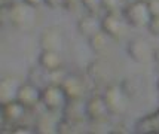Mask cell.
<instances>
[{
  "instance_id": "obj_1",
  "label": "cell",
  "mask_w": 159,
  "mask_h": 134,
  "mask_svg": "<svg viewBox=\"0 0 159 134\" xmlns=\"http://www.w3.org/2000/svg\"><path fill=\"white\" fill-rule=\"evenodd\" d=\"M103 97L111 115L122 116L124 113H126L129 106V94L125 90V86L118 84L107 85L103 92Z\"/></svg>"
},
{
  "instance_id": "obj_9",
  "label": "cell",
  "mask_w": 159,
  "mask_h": 134,
  "mask_svg": "<svg viewBox=\"0 0 159 134\" xmlns=\"http://www.w3.org/2000/svg\"><path fill=\"white\" fill-rule=\"evenodd\" d=\"M15 100H18L27 109H34L39 103H42V90L33 82L21 84Z\"/></svg>"
},
{
  "instance_id": "obj_14",
  "label": "cell",
  "mask_w": 159,
  "mask_h": 134,
  "mask_svg": "<svg viewBox=\"0 0 159 134\" xmlns=\"http://www.w3.org/2000/svg\"><path fill=\"white\" fill-rule=\"evenodd\" d=\"M39 64L45 72H55L62 69V57L61 52L58 51H51V49H42V54L39 57Z\"/></svg>"
},
{
  "instance_id": "obj_12",
  "label": "cell",
  "mask_w": 159,
  "mask_h": 134,
  "mask_svg": "<svg viewBox=\"0 0 159 134\" xmlns=\"http://www.w3.org/2000/svg\"><path fill=\"white\" fill-rule=\"evenodd\" d=\"M61 86L64 88L69 100L83 99V94L86 91V84L79 75H66V78L61 82Z\"/></svg>"
},
{
  "instance_id": "obj_7",
  "label": "cell",
  "mask_w": 159,
  "mask_h": 134,
  "mask_svg": "<svg viewBox=\"0 0 159 134\" xmlns=\"http://www.w3.org/2000/svg\"><path fill=\"white\" fill-rule=\"evenodd\" d=\"M86 113H88V119L92 122H107L110 119V110L106 104L103 94L98 95L94 94L86 100Z\"/></svg>"
},
{
  "instance_id": "obj_16",
  "label": "cell",
  "mask_w": 159,
  "mask_h": 134,
  "mask_svg": "<svg viewBox=\"0 0 159 134\" xmlns=\"http://www.w3.org/2000/svg\"><path fill=\"white\" fill-rule=\"evenodd\" d=\"M109 39H111V37L107 35L106 31H103V30L95 33L94 36H91L89 39H88V40H89L91 49L94 51V52H97V54L106 52L107 48H109Z\"/></svg>"
},
{
  "instance_id": "obj_20",
  "label": "cell",
  "mask_w": 159,
  "mask_h": 134,
  "mask_svg": "<svg viewBox=\"0 0 159 134\" xmlns=\"http://www.w3.org/2000/svg\"><path fill=\"white\" fill-rule=\"evenodd\" d=\"M80 2L91 14H98L103 9V0H80Z\"/></svg>"
},
{
  "instance_id": "obj_22",
  "label": "cell",
  "mask_w": 159,
  "mask_h": 134,
  "mask_svg": "<svg viewBox=\"0 0 159 134\" xmlns=\"http://www.w3.org/2000/svg\"><path fill=\"white\" fill-rule=\"evenodd\" d=\"M149 31L155 36H159V16H153L150 24H149Z\"/></svg>"
},
{
  "instance_id": "obj_28",
  "label": "cell",
  "mask_w": 159,
  "mask_h": 134,
  "mask_svg": "<svg viewBox=\"0 0 159 134\" xmlns=\"http://www.w3.org/2000/svg\"><path fill=\"white\" fill-rule=\"evenodd\" d=\"M155 63L159 66V49L155 51Z\"/></svg>"
},
{
  "instance_id": "obj_25",
  "label": "cell",
  "mask_w": 159,
  "mask_h": 134,
  "mask_svg": "<svg viewBox=\"0 0 159 134\" xmlns=\"http://www.w3.org/2000/svg\"><path fill=\"white\" fill-rule=\"evenodd\" d=\"M11 133H18V134H22V133H36L34 130H30L28 127H12Z\"/></svg>"
},
{
  "instance_id": "obj_8",
  "label": "cell",
  "mask_w": 159,
  "mask_h": 134,
  "mask_svg": "<svg viewBox=\"0 0 159 134\" xmlns=\"http://www.w3.org/2000/svg\"><path fill=\"white\" fill-rule=\"evenodd\" d=\"M27 107L21 104L18 100H9L2 103V121L3 124H11V127H15L18 122L24 119Z\"/></svg>"
},
{
  "instance_id": "obj_27",
  "label": "cell",
  "mask_w": 159,
  "mask_h": 134,
  "mask_svg": "<svg viewBox=\"0 0 159 134\" xmlns=\"http://www.w3.org/2000/svg\"><path fill=\"white\" fill-rule=\"evenodd\" d=\"M14 3V0H2V7H11Z\"/></svg>"
},
{
  "instance_id": "obj_29",
  "label": "cell",
  "mask_w": 159,
  "mask_h": 134,
  "mask_svg": "<svg viewBox=\"0 0 159 134\" xmlns=\"http://www.w3.org/2000/svg\"><path fill=\"white\" fill-rule=\"evenodd\" d=\"M158 90H159V81H158Z\"/></svg>"
},
{
  "instance_id": "obj_18",
  "label": "cell",
  "mask_w": 159,
  "mask_h": 134,
  "mask_svg": "<svg viewBox=\"0 0 159 134\" xmlns=\"http://www.w3.org/2000/svg\"><path fill=\"white\" fill-rule=\"evenodd\" d=\"M57 124H58V121H54L51 116L48 118V115H45V116H40L37 122H36L34 125V131L36 133H57Z\"/></svg>"
},
{
  "instance_id": "obj_24",
  "label": "cell",
  "mask_w": 159,
  "mask_h": 134,
  "mask_svg": "<svg viewBox=\"0 0 159 134\" xmlns=\"http://www.w3.org/2000/svg\"><path fill=\"white\" fill-rule=\"evenodd\" d=\"M153 16H159V0H147Z\"/></svg>"
},
{
  "instance_id": "obj_21",
  "label": "cell",
  "mask_w": 159,
  "mask_h": 134,
  "mask_svg": "<svg viewBox=\"0 0 159 134\" xmlns=\"http://www.w3.org/2000/svg\"><path fill=\"white\" fill-rule=\"evenodd\" d=\"M73 131V122L66 118H61L57 124V133L60 134H70Z\"/></svg>"
},
{
  "instance_id": "obj_17",
  "label": "cell",
  "mask_w": 159,
  "mask_h": 134,
  "mask_svg": "<svg viewBox=\"0 0 159 134\" xmlns=\"http://www.w3.org/2000/svg\"><path fill=\"white\" fill-rule=\"evenodd\" d=\"M88 73H89V76L94 81H106V79L110 76V73H109V66L103 61H97V63H92L89 66V69H88Z\"/></svg>"
},
{
  "instance_id": "obj_3",
  "label": "cell",
  "mask_w": 159,
  "mask_h": 134,
  "mask_svg": "<svg viewBox=\"0 0 159 134\" xmlns=\"http://www.w3.org/2000/svg\"><path fill=\"white\" fill-rule=\"evenodd\" d=\"M129 22L122 12H106L103 16V31H106L113 40H122L128 36Z\"/></svg>"
},
{
  "instance_id": "obj_15",
  "label": "cell",
  "mask_w": 159,
  "mask_h": 134,
  "mask_svg": "<svg viewBox=\"0 0 159 134\" xmlns=\"http://www.w3.org/2000/svg\"><path fill=\"white\" fill-rule=\"evenodd\" d=\"M20 86L21 82L16 76H5L0 81V101L5 103L9 100H15Z\"/></svg>"
},
{
  "instance_id": "obj_26",
  "label": "cell",
  "mask_w": 159,
  "mask_h": 134,
  "mask_svg": "<svg viewBox=\"0 0 159 134\" xmlns=\"http://www.w3.org/2000/svg\"><path fill=\"white\" fill-rule=\"evenodd\" d=\"M22 2H25V3L30 5V6H34V7L40 6L42 3H45V0H22Z\"/></svg>"
},
{
  "instance_id": "obj_19",
  "label": "cell",
  "mask_w": 159,
  "mask_h": 134,
  "mask_svg": "<svg viewBox=\"0 0 159 134\" xmlns=\"http://www.w3.org/2000/svg\"><path fill=\"white\" fill-rule=\"evenodd\" d=\"M126 0H103V9L106 12H124Z\"/></svg>"
},
{
  "instance_id": "obj_4",
  "label": "cell",
  "mask_w": 159,
  "mask_h": 134,
  "mask_svg": "<svg viewBox=\"0 0 159 134\" xmlns=\"http://www.w3.org/2000/svg\"><path fill=\"white\" fill-rule=\"evenodd\" d=\"M67 101H69V97L61 84H49L42 90V104L49 112L62 110Z\"/></svg>"
},
{
  "instance_id": "obj_23",
  "label": "cell",
  "mask_w": 159,
  "mask_h": 134,
  "mask_svg": "<svg viewBox=\"0 0 159 134\" xmlns=\"http://www.w3.org/2000/svg\"><path fill=\"white\" fill-rule=\"evenodd\" d=\"M45 5H48L51 9H58V7H64L66 0H45Z\"/></svg>"
},
{
  "instance_id": "obj_13",
  "label": "cell",
  "mask_w": 159,
  "mask_h": 134,
  "mask_svg": "<svg viewBox=\"0 0 159 134\" xmlns=\"http://www.w3.org/2000/svg\"><path fill=\"white\" fill-rule=\"evenodd\" d=\"M77 30L82 36L89 39L91 36L103 30V18H98V14H88L82 16L77 22Z\"/></svg>"
},
{
  "instance_id": "obj_11",
  "label": "cell",
  "mask_w": 159,
  "mask_h": 134,
  "mask_svg": "<svg viewBox=\"0 0 159 134\" xmlns=\"http://www.w3.org/2000/svg\"><path fill=\"white\" fill-rule=\"evenodd\" d=\"M62 118L71 121L73 124H79L88 119L86 113V101L83 103V99H75L69 100L67 104L62 109Z\"/></svg>"
},
{
  "instance_id": "obj_5",
  "label": "cell",
  "mask_w": 159,
  "mask_h": 134,
  "mask_svg": "<svg viewBox=\"0 0 159 134\" xmlns=\"http://www.w3.org/2000/svg\"><path fill=\"white\" fill-rule=\"evenodd\" d=\"M7 15L11 24L16 28H27L36 21L34 6H30L25 2L14 3L11 7H7Z\"/></svg>"
},
{
  "instance_id": "obj_10",
  "label": "cell",
  "mask_w": 159,
  "mask_h": 134,
  "mask_svg": "<svg viewBox=\"0 0 159 134\" xmlns=\"http://www.w3.org/2000/svg\"><path fill=\"white\" fill-rule=\"evenodd\" d=\"M40 45L42 49H51L61 52L66 48V37L62 30L58 27H48L43 30L40 36Z\"/></svg>"
},
{
  "instance_id": "obj_6",
  "label": "cell",
  "mask_w": 159,
  "mask_h": 134,
  "mask_svg": "<svg viewBox=\"0 0 159 134\" xmlns=\"http://www.w3.org/2000/svg\"><path fill=\"white\" fill-rule=\"evenodd\" d=\"M155 48L144 37H134L128 43V54L139 64H149L155 61Z\"/></svg>"
},
{
  "instance_id": "obj_2",
  "label": "cell",
  "mask_w": 159,
  "mask_h": 134,
  "mask_svg": "<svg viewBox=\"0 0 159 134\" xmlns=\"http://www.w3.org/2000/svg\"><path fill=\"white\" fill-rule=\"evenodd\" d=\"M122 14L129 25L135 28H147L153 18L147 0H135L128 3Z\"/></svg>"
}]
</instances>
